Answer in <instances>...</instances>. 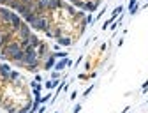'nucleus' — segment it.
<instances>
[{"mask_svg":"<svg viewBox=\"0 0 148 113\" xmlns=\"http://www.w3.org/2000/svg\"><path fill=\"white\" fill-rule=\"evenodd\" d=\"M23 48H21V44H20V41H11L9 44H5L2 50H0V53H2V57H4V60L5 59H9V60H12L14 57L20 53Z\"/></svg>","mask_w":148,"mask_h":113,"instance_id":"1","label":"nucleus"},{"mask_svg":"<svg viewBox=\"0 0 148 113\" xmlns=\"http://www.w3.org/2000/svg\"><path fill=\"white\" fill-rule=\"evenodd\" d=\"M30 27H32V30H37V32H46V30L51 28V23H49V20L46 18V14H41V16L35 18V21Z\"/></svg>","mask_w":148,"mask_h":113,"instance_id":"2","label":"nucleus"},{"mask_svg":"<svg viewBox=\"0 0 148 113\" xmlns=\"http://www.w3.org/2000/svg\"><path fill=\"white\" fill-rule=\"evenodd\" d=\"M14 16H16V11H11L9 7H0V21L4 25H9Z\"/></svg>","mask_w":148,"mask_h":113,"instance_id":"3","label":"nucleus"},{"mask_svg":"<svg viewBox=\"0 0 148 113\" xmlns=\"http://www.w3.org/2000/svg\"><path fill=\"white\" fill-rule=\"evenodd\" d=\"M37 55H39V59H41V60H46L48 57L51 55V53H49V46H48L46 43H41V46L37 48Z\"/></svg>","mask_w":148,"mask_h":113,"instance_id":"4","label":"nucleus"},{"mask_svg":"<svg viewBox=\"0 0 148 113\" xmlns=\"http://www.w3.org/2000/svg\"><path fill=\"white\" fill-rule=\"evenodd\" d=\"M64 7H65V2H64V0H49V6H48V12L58 11V9H64Z\"/></svg>","mask_w":148,"mask_h":113,"instance_id":"5","label":"nucleus"},{"mask_svg":"<svg viewBox=\"0 0 148 113\" xmlns=\"http://www.w3.org/2000/svg\"><path fill=\"white\" fill-rule=\"evenodd\" d=\"M30 34H32V27H30L28 23L23 21V25L20 27V30H18V35H20V39H25V37H28Z\"/></svg>","mask_w":148,"mask_h":113,"instance_id":"6","label":"nucleus"},{"mask_svg":"<svg viewBox=\"0 0 148 113\" xmlns=\"http://www.w3.org/2000/svg\"><path fill=\"white\" fill-rule=\"evenodd\" d=\"M72 65V60L69 59V57H67V59H62V60H57V64H55V71H62V69H65V67H71Z\"/></svg>","mask_w":148,"mask_h":113,"instance_id":"7","label":"nucleus"},{"mask_svg":"<svg viewBox=\"0 0 148 113\" xmlns=\"http://www.w3.org/2000/svg\"><path fill=\"white\" fill-rule=\"evenodd\" d=\"M11 65L9 64H0V76H2L4 80H9V76H11Z\"/></svg>","mask_w":148,"mask_h":113,"instance_id":"8","label":"nucleus"},{"mask_svg":"<svg viewBox=\"0 0 148 113\" xmlns=\"http://www.w3.org/2000/svg\"><path fill=\"white\" fill-rule=\"evenodd\" d=\"M57 44L58 46H64V48H71L72 46V39H71V37H67V35H62V37H58V39H57Z\"/></svg>","mask_w":148,"mask_h":113,"instance_id":"9","label":"nucleus"},{"mask_svg":"<svg viewBox=\"0 0 148 113\" xmlns=\"http://www.w3.org/2000/svg\"><path fill=\"white\" fill-rule=\"evenodd\" d=\"M28 43H30V46H32V48H35V50H37V48L41 46V43H42V41L39 39V37H37V34H34V32H32V34L28 35Z\"/></svg>","mask_w":148,"mask_h":113,"instance_id":"10","label":"nucleus"},{"mask_svg":"<svg viewBox=\"0 0 148 113\" xmlns=\"http://www.w3.org/2000/svg\"><path fill=\"white\" fill-rule=\"evenodd\" d=\"M55 64H57V59H55V57H53V53L48 57V59L44 60V64H42V67L46 69V71H49V69H53L55 67Z\"/></svg>","mask_w":148,"mask_h":113,"instance_id":"11","label":"nucleus"},{"mask_svg":"<svg viewBox=\"0 0 148 113\" xmlns=\"http://www.w3.org/2000/svg\"><path fill=\"white\" fill-rule=\"evenodd\" d=\"M21 6L20 0H5V6L4 7H9L11 11H18V7Z\"/></svg>","mask_w":148,"mask_h":113,"instance_id":"12","label":"nucleus"},{"mask_svg":"<svg viewBox=\"0 0 148 113\" xmlns=\"http://www.w3.org/2000/svg\"><path fill=\"white\" fill-rule=\"evenodd\" d=\"M48 6H49V0H37V9H39V12H48Z\"/></svg>","mask_w":148,"mask_h":113,"instance_id":"13","label":"nucleus"},{"mask_svg":"<svg viewBox=\"0 0 148 113\" xmlns=\"http://www.w3.org/2000/svg\"><path fill=\"white\" fill-rule=\"evenodd\" d=\"M58 85H60V80H48V81H44V88H48V90L57 88Z\"/></svg>","mask_w":148,"mask_h":113,"instance_id":"14","label":"nucleus"},{"mask_svg":"<svg viewBox=\"0 0 148 113\" xmlns=\"http://www.w3.org/2000/svg\"><path fill=\"white\" fill-rule=\"evenodd\" d=\"M122 11H123V7H122V6L115 7V9H113V12H111V18H109V20H111V21H116V20H118V14H120Z\"/></svg>","mask_w":148,"mask_h":113,"instance_id":"15","label":"nucleus"},{"mask_svg":"<svg viewBox=\"0 0 148 113\" xmlns=\"http://www.w3.org/2000/svg\"><path fill=\"white\" fill-rule=\"evenodd\" d=\"M51 53H53V57H55L57 60H62V59H67V57H69L67 51H51Z\"/></svg>","mask_w":148,"mask_h":113,"instance_id":"16","label":"nucleus"},{"mask_svg":"<svg viewBox=\"0 0 148 113\" xmlns=\"http://www.w3.org/2000/svg\"><path fill=\"white\" fill-rule=\"evenodd\" d=\"M85 16H86V12L85 11H76V14H74V20H76V21H81V20H85Z\"/></svg>","mask_w":148,"mask_h":113,"instance_id":"17","label":"nucleus"},{"mask_svg":"<svg viewBox=\"0 0 148 113\" xmlns=\"http://www.w3.org/2000/svg\"><path fill=\"white\" fill-rule=\"evenodd\" d=\"M65 11H67V14L69 16H74V14H76V7H74V6H69V4H65V7H64Z\"/></svg>","mask_w":148,"mask_h":113,"instance_id":"18","label":"nucleus"},{"mask_svg":"<svg viewBox=\"0 0 148 113\" xmlns=\"http://www.w3.org/2000/svg\"><path fill=\"white\" fill-rule=\"evenodd\" d=\"M72 6L83 11V7H85V0H72Z\"/></svg>","mask_w":148,"mask_h":113,"instance_id":"19","label":"nucleus"},{"mask_svg":"<svg viewBox=\"0 0 148 113\" xmlns=\"http://www.w3.org/2000/svg\"><path fill=\"white\" fill-rule=\"evenodd\" d=\"M51 32H53V39H58V37H62V35H64L60 27H58V28H55V30H51Z\"/></svg>","mask_w":148,"mask_h":113,"instance_id":"20","label":"nucleus"},{"mask_svg":"<svg viewBox=\"0 0 148 113\" xmlns=\"http://www.w3.org/2000/svg\"><path fill=\"white\" fill-rule=\"evenodd\" d=\"M16 80H20V72H18V71H11L9 81H16Z\"/></svg>","mask_w":148,"mask_h":113,"instance_id":"21","label":"nucleus"},{"mask_svg":"<svg viewBox=\"0 0 148 113\" xmlns=\"http://www.w3.org/2000/svg\"><path fill=\"white\" fill-rule=\"evenodd\" d=\"M49 99H53V97H51V94H46V96H42L41 99H37V101H39L41 104H46V103H48Z\"/></svg>","mask_w":148,"mask_h":113,"instance_id":"22","label":"nucleus"},{"mask_svg":"<svg viewBox=\"0 0 148 113\" xmlns=\"http://www.w3.org/2000/svg\"><path fill=\"white\" fill-rule=\"evenodd\" d=\"M94 20H95V18H94V16H92V12H88V14L85 16V21H86L88 25H90V23H94Z\"/></svg>","mask_w":148,"mask_h":113,"instance_id":"23","label":"nucleus"},{"mask_svg":"<svg viewBox=\"0 0 148 113\" xmlns=\"http://www.w3.org/2000/svg\"><path fill=\"white\" fill-rule=\"evenodd\" d=\"M51 80H60V71H51Z\"/></svg>","mask_w":148,"mask_h":113,"instance_id":"24","label":"nucleus"},{"mask_svg":"<svg viewBox=\"0 0 148 113\" xmlns=\"http://www.w3.org/2000/svg\"><path fill=\"white\" fill-rule=\"evenodd\" d=\"M138 11H139V4H136L134 7H131V9H129V14H132V16H134Z\"/></svg>","mask_w":148,"mask_h":113,"instance_id":"25","label":"nucleus"},{"mask_svg":"<svg viewBox=\"0 0 148 113\" xmlns=\"http://www.w3.org/2000/svg\"><path fill=\"white\" fill-rule=\"evenodd\" d=\"M104 12H106V7H102V9H101V12H99V14L95 16V20H101V18L104 16ZM95 20H94V21H95Z\"/></svg>","mask_w":148,"mask_h":113,"instance_id":"26","label":"nucleus"},{"mask_svg":"<svg viewBox=\"0 0 148 113\" xmlns=\"http://www.w3.org/2000/svg\"><path fill=\"white\" fill-rule=\"evenodd\" d=\"M20 2L25 6H32V4H35V0H20Z\"/></svg>","mask_w":148,"mask_h":113,"instance_id":"27","label":"nucleus"},{"mask_svg":"<svg viewBox=\"0 0 148 113\" xmlns=\"http://www.w3.org/2000/svg\"><path fill=\"white\" fill-rule=\"evenodd\" d=\"M111 23H113L111 20H106V21H104V25H102V30H108V27H109Z\"/></svg>","mask_w":148,"mask_h":113,"instance_id":"28","label":"nucleus"},{"mask_svg":"<svg viewBox=\"0 0 148 113\" xmlns=\"http://www.w3.org/2000/svg\"><path fill=\"white\" fill-rule=\"evenodd\" d=\"M92 90H94V85H90V87H88V88H86V90H85V92H83V96H85V97H86V96H88V94H90V92H92Z\"/></svg>","mask_w":148,"mask_h":113,"instance_id":"29","label":"nucleus"},{"mask_svg":"<svg viewBox=\"0 0 148 113\" xmlns=\"http://www.w3.org/2000/svg\"><path fill=\"white\" fill-rule=\"evenodd\" d=\"M79 111H81V104H76L72 108V113H79Z\"/></svg>","mask_w":148,"mask_h":113,"instance_id":"30","label":"nucleus"},{"mask_svg":"<svg viewBox=\"0 0 148 113\" xmlns=\"http://www.w3.org/2000/svg\"><path fill=\"white\" fill-rule=\"evenodd\" d=\"M34 80H35L37 83H42V76H41V74H37V72H35V78H34Z\"/></svg>","mask_w":148,"mask_h":113,"instance_id":"31","label":"nucleus"},{"mask_svg":"<svg viewBox=\"0 0 148 113\" xmlns=\"http://www.w3.org/2000/svg\"><path fill=\"white\" fill-rule=\"evenodd\" d=\"M141 90H143V92H146V90H148V80H146V81L143 83V87H141Z\"/></svg>","mask_w":148,"mask_h":113,"instance_id":"32","label":"nucleus"},{"mask_svg":"<svg viewBox=\"0 0 148 113\" xmlns=\"http://www.w3.org/2000/svg\"><path fill=\"white\" fill-rule=\"evenodd\" d=\"M76 97H78V92H76V90H74V92L71 94V101H74V99H76Z\"/></svg>","mask_w":148,"mask_h":113,"instance_id":"33","label":"nucleus"},{"mask_svg":"<svg viewBox=\"0 0 148 113\" xmlns=\"http://www.w3.org/2000/svg\"><path fill=\"white\" fill-rule=\"evenodd\" d=\"M44 111H46V106H41L39 110H37V113H44Z\"/></svg>","mask_w":148,"mask_h":113,"instance_id":"34","label":"nucleus"},{"mask_svg":"<svg viewBox=\"0 0 148 113\" xmlns=\"http://www.w3.org/2000/svg\"><path fill=\"white\" fill-rule=\"evenodd\" d=\"M90 67H92V65H90V62H85V69H86V71H90Z\"/></svg>","mask_w":148,"mask_h":113,"instance_id":"35","label":"nucleus"},{"mask_svg":"<svg viewBox=\"0 0 148 113\" xmlns=\"http://www.w3.org/2000/svg\"><path fill=\"white\" fill-rule=\"evenodd\" d=\"M129 110H131V108H129V106H125V108H123V111H122V113H127V111H129Z\"/></svg>","mask_w":148,"mask_h":113,"instance_id":"36","label":"nucleus"},{"mask_svg":"<svg viewBox=\"0 0 148 113\" xmlns=\"http://www.w3.org/2000/svg\"><path fill=\"white\" fill-rule=\"evenodd\" d=\"M0 60H4V57H2V53H0Z\"/></svg>","mask_w":148,"mask_h":113,"instance_id":"37","label":"nucleus"},{"mask_svg":"<svg viewBox=\"0 0 148 113\" xmlns=\"http://www.w3.org/2000/svg\"><path fill=\"white\" fill-rule=\"evenodd\" d=\"M71 2H72V0H71Z\"/></svg>","mask_w":148,"mask_h":113,"instance_id":"38","label":"nucleus"},{"mask_svg":"<svg viewBox=\"0 0 148 113\" xmlns=\"http://www.w3.org/2000/svg\"><path fill=\"white\" fill-rule=\"evenodd\" d=\"M35 2H37V0H35Z\"/></svg>","mask_w":148,"mask_h":113,"instance_id":"39","label":"nucleus"}]
</instances>
